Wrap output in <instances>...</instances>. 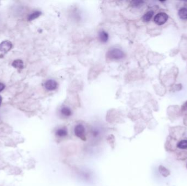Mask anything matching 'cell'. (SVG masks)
Returning a JSON list of instances; mask_svg holds the SVG:
<instances>
[{"instance_id":"cell-1","label":"cell","mask_w":187,"mask_h":186,"mask_svg":"<svg viewBox=\"0 0 187 186\" xmlns=\"http://www.w3.org/2000/svg\"><path fill=\"white\" fill-rule=\"evenodd\" d=\"M106 56L107 58L111 60L119 61L123 59L126 56V54L121 49L114 48L107 51Z\"/></svg>"},{"instance_id":"cell-2","label":"cell","mask_w":187,"mask_h":186,"mask_svg":"<svg viewBox=\"0 0 187 186\" xmlns=\"http://www.w3.org/2000/svg\"><path fill=\"white\" fill-rule=\"evenodd\" d=\"M185 128L181 126L171 127L169 129V136L176 140L180 139L185 134Z\"/></svg>"},{"instance_id":"cell-3","label":"cell","mask_w":187,"mask_h":186,"mask_svg":"<svg viewBox=\"0 0 187 186\" xmlns=\"http://www.w3.org/2000/svg\"><path fill=\"white\" fill-rule=\"evenodd\" d=\"M168 19V16L165 12H160L155 15L154 21L158 25H163L166 23Z\"/></svg>"},{"instance_id":"cell-4","label":"cell","mask_w":187,"mask_h":186,"mask_svg":"<svg viewBox=\"0 0 187 186\" xmlns=\"http://www.w3.org/2000/svg\"><path fill=\"white\" fill-rule=\"evenodd\" d=\"M75 133L77 137L83 140H86L85 128L83 126V125L81 124L76 125L75 128Z\"/></svg>"},{"instance_id":"cell-5","label":"cell","mask_w":187,"mask_h":186,"mask_svg":"<svg viewBox=\"0 0 187 186\" xmlns=\"http://www.w3.org/2000/svg\"><path fill=\"white\" fill-rule=\"evenodd\" d=\"M176 140L173 139L172 137H171L168 135V137L166 139V142H165V149L166 150L172 151L175 150V148H177V143L176 142Z\"/></svg>"},{"instance_id":"cell-6","label":"cell","mask_w":187,"mask_h":186,"mask_svg":"<svg viewBox=\"0 0 187 186\" xmlns=\"http://www.w3.org/2000/svg\"><path fill=\"white\" fill-rule=\"evenodd\" d=\"M44 86L47 91H54L57 89L58 83L54 79H49L45 82Z\"/></svg>"},{"instance_id":"cell-7","label":"cell","mask_w":187,"mask_h":186,"mask_svg":"<svg viewBox=\"0 0 187 186\" xmlns=\"http://www.w3.org/2000/svg\"><path fill=\"white\" fill-rule=\"evenodd\" d=\"M13 47L12 43L8 40H5L0 43V52L7 53Z\"/></svg>"},{"instance_id":"cell-8","label":"cell","mask_w":187,"mask_h":186,"mask_svg":"<svg viewBox=\"0 0 187 186\" xmlns=\"http://www.w3.org/2000/svg\"><path fill=\"white\" fill-rule=\"evenodd\" d=\"M98 38L102 43H106L109 41V35L108 33L104 30H100L98 34Z\"/></svg>"},{"instance_id":"cell-9","label":"cell","mask_w":187,"mask_h":186,"mask_svg":"<svg viewBox=\"0 0 187 186\" xmlns=\"http://www.w3.org/2000/svg\"><path fill=\"white\" fill-rule=\"evenodd\" d=\"M60 114L62 115L63 116L65 117H70L72 115V111L71 109L70 108L66 106H62L60 110Z\"/></svg>"},{"instance_id":"cell-10","label":"cell","mask_w":187,"mask_h":186,"mask_svg":"<svg viewBox=\"0 0 187 186\" xmlns=\"http://www.w3.org/2000/svg\"><path fill=\"white\" fill-rule=\"evenodd\" d=\"M158 170L160 174L164 178H167L170 175V171L168 168H166L164 165H160L158 168Z\"/></svg>"},{"instance_id":"cell-11","label":"cell","mask_w":187,"mask_h":186,"mask_svg":"<svg viewBox=\"0 0 187 186\" xmlns=\"http://www.w3.org/2000/svg\"><path fill=\"white\" fill-rule=\"evenodd\" d=\"M56 135L57 137H64L67 135V130L65 127L60 128L56 131Z\"/></svg>"},{"instance_id":"cell-12","label":"cell","mask_w":187,"mask_h":186,"mask_svg":"<svg viewBox=\"0 0 187 186\" xmlns=\"http://www.w3.org/2000/svg\"><path fill=\"white\" fill-rule=\"evenodd\" d=\"M154 15V12L153 11H148L143 15L142 20L145 23H148L151 20Z\"/></svg>"},{"instance_id":"cell-13","label":"cell","mask_w":187,"mask_h":186,"mask_svg":"<svg viewBox=\"0 0 187 186\" xmlns=\"http://www.w3.org/2000/svg\"><path fill=\"white\" fill-rule=\"evenodd\" d=\"M177 148L180 150H186L187 149V140H181L177 142L176 145Z\"/></svg>"},{"instance_id":"cell-14","label":"cell","mask_w":187,"mask_h":186,"mask_svg":"<svg viewBox=\"0 0 187 186\" xmlns=\"http://www.w3.org/2000/svg\"><path fill=\"white\" fill-rule=\"evenodd\" d=\"M179 17L182 20H187V8H181L179 11Z\"/></svg>"},{"instance_id":"cell-15","label":"cell","mask_w":187,"mask_h":186,"mask_svg":"<svg viewBox=\"0 0 187 186\" xmlns=\"http://www.w3.org/2000/svg\"><path fill=\"white\" fill-rule=\"evenodd\" d=\"M12 66L18 70H22L24 68L23 62L20 59H16L13 61Z\"/></svg>"},{"instance_id":"cell-16","label":"cell","mask_w":187,"mask_h":186,"mask_svg":"<svg viewBox=\"0 0 187 186\" xmlns=\"http://www.w3.org/2000/svg\"><path fill=\"white\" fill-rule=\"evenodd\" d=\"M42 14V13L40 12V11H36L34 13H32V14H31L29 17H28V20L29 21H32L35 19L38 18V17H40V15Z\"/></svg>"},{"instance_id":"cell-17","label":"cell","mask_w":187,"mask_h":186,"mask_svg":"<svg viewBox=\"0 0 187 186\" xmlns=\"http://www.w3.org/2000/svg\"><path fill=\"white\" fill-rule=\"evenodd\" d=\"M144 3V1H141V0H135L132 1L131 2V6L133 8H138L142 6Z\"/></svg>"},{"instance_id":"cell-18","label":"cell","mask_w":187,"mask_h":186,"mask_svg":"<svg viewBox=\"0 0 187 186\" xmlns=\"http://www.w3.org/2000/svg\"><path fill=\"white\" fill-rule=\"evenodd\" d=\"M181 111L183 114L187 115V101L183 104V106H182Z\"/></svg>"},{"instance_id":"cell-19","label":"cell","mask_w":187,"mask_h":186,"mask_svg":"<svg viewBox=\"0 0 187 186\" xmlns=\"http://www.w3.org/2000/svg\"><path fill=\"white\" fill-rule=\"evenodd\" d=\"M183 123L184 125L187 126V115H185V116L183 118Z\"/></svg>"},{"instance_id":"cell-20","label":"cell","mask_w":187,"mask_h":186,"mask_svg":"<svg viewBox=\"0 0 187 186\" xmlns=\"http://www.w3.org/2000/svg\"><path fill=\"white\" fill-rule=\"evenodd\" d=\"M4 87H5L4 85L2 83H0V92L4 90Z\"/></svg>"},{"instance_id":"cell-21","label":"cell","mask_w":187,"mask_h":186,"mask_svg":"<svg viewBox=\"0 0 187 186\" xmlns=\"http://www.w3.org/2000/svg\"><path fill=\"white\" fill-rule=\"evenodd\" d=\"M2 98L1 96H0V106H1V104L2 103Z\"/></svg>"},{"instance_id":"cell-22","label":"cell","mask_w":187,"mask_h":186,"mask_svg":"<svg viewBox=\"0 0 187 186\" xmlns=\"http://www.w3.org/2000/svg\"></svg>"}]
</instances>
